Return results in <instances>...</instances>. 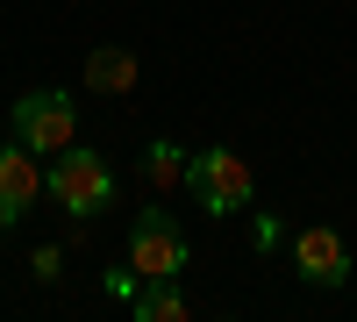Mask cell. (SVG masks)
<instances>
[{"label":"cell","instance_id":"cell-1","mask_svg":"<svg viewBox=\"0 0 357 322\" xmlns=\"http://www.w3.org/2000/svg\"><path fill=\"white\" fill-rule=\"evenodd\" d=\"M43 193H50L65 215H100L107 200H114V165L72 143V158H57V165L43 172Z\"/></svg>","mask_w":357,"mask_h":322},{"label":"cell","instance_id":"cell-2","mask_svg":"<svg viewBox=\"0 0 357 322\" xmlns=\"http://www.w3.org/2000/svg\"><path fill=\"white\" fill-rule=\"evenodd\" d=\"M72 129H79V108H72V94H57V86H36V94L15 101V143H29L36 158L72 151Z\"/></svg>","mask_w":357,"mask_h":322},{"label":"cell","instance_id":"cell-3","mask_svg":"<svg viewBox=\"0 0 357 322\" xmlns=\"http://www.w3.org/2000/svg\"><path fill=\"white\" fill-rule=\"evenodd\" d=\"M186 193L207 215H236V208H250L257 180H250V165L236 151H200V158H186Z\"/></svg>","mask_w":357,"mask_h":322},{"label":"cell","instance_id":"cell-4","mask_svg":"<svg viewBox=\"0 0 357 322\" xmlns=\"http://www.w3.org/2000/svg\"><path fill=\"white\" fill-rule=\"evenodd\" d=\"M129 265L143 279H178L186 272V229H178L165 208H143L136 229H129Z\"/></svg>","mask_w":357,"mask_h":322},{"label":"cell","instance_id":"cell-5","mask_svg":"<svg viewBox=\"0 0 357 322\" xmlns=\"http://www.w3.org/2000/svg\"><path fill=\"white\" fill-rule=\"evenodd\" d=\"M36 200H43V165H36L29 143H8V151H0V229L22 222Z\"/></svg>","mask_w":357,"mask_h":322},{"label":"cell","instance_id":"cell-6","mask_svg":"<svg viewBox=\"0 0 357 322\" xmlns=\"http://www.w3.org/2000/svg\"><path fill=\"white\" fill-rule=\"evenodd\" d=\"M293 272L307 286H343L350 279V244L336 229H301V237H293Z\"/></svg>","mask_w":357,"mask_h":322},{"label":"cell","instance_id":"cell-7","mask_svg":"<svg viewBox=\"0 0 357 322\" xmlns=\"http://www.w3.org/2000/svg\"><path fill=\"white\" fill-rule=\"evenodd\" d=\"M86 86H93V94H129L136 86V57L122 43H100L93 57H86Z\"/></svg>","mask_w":357,"mask_h":322},{"label":"cell","instance_id":"cell-8","mask_svg":"<svg viewBox=\"0 0 357 322\" xmlns=\"http://www.w3.org/2000/svg\"><path fill=\"white\" fill-rule=\"evenodd\" d=\"M136 322H186V294H178V279H143L136 301H129Z\"/></svg>","mask_w":357,"mask_h":322},{"label":"cell","instance_id":"cell-9","mask_svg":"<svg viewBox=\"0 0 357 322\" xmlns=\"http://www.w3.org/2000/svg\"><path fill=\"white\" fill-rule=\"evenodd\" d=\"M143 180L151 186H178L186 180V151H178V143H151V151H143Z\"/></svg>","mask_w":357,"mask_h":322},{"label":"cell","instance_id":"cell-10","mask_svg":"<svg viewBox=\"0 0 357 322\" xmlns=\"http://www.w3.org/2000/svg\"><path fill=\"white\" fill-rule=\"evenodd\" d=\"M29 265H36V279H57V265H65V251H57V244H43L36 258H29Z\"/></svg>","mask_w":357,"mask_h":322}]
</instances>
